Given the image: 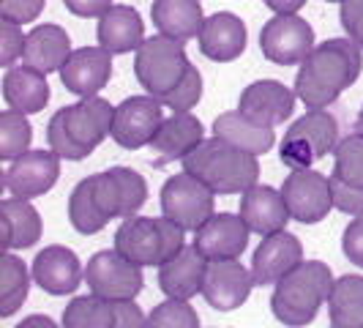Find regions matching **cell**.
Returning <instances> with one entry per match:
<instances>
[{
	"label": "cell",
	"instance_id": "obj_46",
	"mask_svg": "<svg viewBox=\"0 0 363 328\" xmlns=\"http://www.w3.org/2000/svg\"><path fill=\"white\" fill-rule=\"evenodd\" d=\"M147 315L140 310L134 298H121L115 301V328H145Z\"/></svg>",
	"mask_w": 363,
	"mask_h": 328
},
{
	"label": "cell",
	"instance_id": "obj_3",
	"mask_svg": "<svg viewBox=\"0 0 363 328\" xmlns=\"http://www.w3.org/2000/svg\"><path fill=\"white\" fill-rule=\"evenodd\" d=\"M333 271L323 260H303L284 279L273 285L271 312L279 323L290 328H303L314 323L317 312L328 304L333 290Z\"/></svg>",
	"mask_w": 363,
	"mask_h": 328
},
{
	"label": "cell",
	"instance_id": "obj_19",
	"mask_svg": "<svg viewBox=\"0 0 363 328\" xmlns=\"http://www.w3.org/2000/svg\"><path fill=\"white\" fill-rule=\"evenodd\" d=\"M202 140H205V129L191 112H172L162 121V126L147 146L153 151V167L183 162L191 151L202 146Z\"/></svg>",
	"mask_w": 363,
	"mask_h": 328
},
{
	"label": "cell",
	"instance_id": "obj_24",
	"mask_svg": "<svg viewBox=\"0 0 363 328\" xmlns=\"http://www.w3.org/2000/svg\"><path fill=\"white\" fill-rule=\"evenodd\" d=\"M41 230H44V222L30 200H19V197L0 200V249L3 252L36 246Z\"/></svg>",
	"mask_w": 363,
	"mask_h": 328
},
{
	"label": "cell",
	"instance_id": "obj_9",
	"mask_svg": "<svg viewBox=\"0 0 363 328\" xmlns=\"http://www.w3.org/2000/svg\"><path fill=\"white\" fill-rule=\"evenodd\" d=\"M281 195L290 208V217L301 224H317L333 211L330 175H323L311 167L292 170L281 183Z\"/></svg>",
	"mask_w": 363,
	"mask_h": 328
},
{
	"label": "cell",
	"instance_id": "obj_39",
	"mask_svg": "<svg viewBox=\"0 0 363 328\" xmlns=\"http://www.w3.org/2000/svg\"><path fill=\"white\" fill-rule=\"evenodd\" d=\"M93 197L109 222L121 219V189H118V181L109 175V170L93 175Z\"/></svg>",
	"mask_w": 363,
	"mask_h": 328
},
{
	"label": "cell",
	"instance_id": "obj_42",
	"mask_svg": "<svg viewBox=\"0 0 363 328\" xmlns=\"http://www.w3.org/2000/svg\"><path fill=\"white\" fill-rule=\"evenodd\" d=\"M47 0H0V19L28 25L44 11Z\"/></svg>",
	"mask_w": 363,
	"mask_h": 328
},
{
	"label": "cell",
	"instance_id": "obj_36",
	"mask_svg": "<svg viewBox=\"0 0 363 328\" xmlns=\"http://www.w3.org/2000/svg\"><path fill=\"white\" fill-rule=\"evenodd\" d=\"M145 328H200V315L186 298H167L147 315Z\"/></svg>",
	"mask_w": 363,
	"mask_h": 328
},
{
	"label": "cell",
	"instance_id": "obj_17",
	"mask_svg": "<svg viewBox=\"0 0 363 328\" xmlns=\"http://www.w3.org/2000/svg\"><path fill=\"white\" fill-rule=\"evenodd\" d=\"M298 93L290 91L284 82L276 80H257L252 85H246L238 99V109L255 121L259 126H279L284 124L295 109Z\"/></svg>",
	"mask_w": 363,
	"mask_h": 328
},
{
	"label": "cell",
	"instance_id": "obj_25",
	"mask_svg": "<svg viewBox=\"0 0 363 328\" xmlns=\"http://www.w3.org/2000/svg\"><path fill=\"white\" fill-rule=\"evenodd\" d=\"M99 47H104L112 55L137 53L140 44L145 41V25L137 9L131 6H112L107 14L99 17Z\"/></svg>",
	"mask_w": 363,
	"mask_h": 328
},
{
	"label": "cell",
	"instance_id": "obj_2",
	"mask_svg": "<svg viewBox=\"0 0 363 328\" xmlns=\"http://www.w3.org/2000/svg\"><path fill=\"white\" fill-rule=\"evenodd\" d=\"M181 164L186 173L200 178L211 192H216L218 197L243 195L255 183H259L257 156L240 151L221 137L202 140V146L197 151H191Z\"/></svg>",
	"mask_w": 363,
	"mask_h": 328
},
{
	"label": "cell",
	"instance_id": "obj_20",
	"mask_svg": "<svg viewBox=\"0 0 363 328\" xmlns=\"http://www.w3.org/2000/svg\"><path fill=\"white\" fill-rule=\"evenodd\" d=\"M238 214L249 224V230L257 233L259 238L279 233V230H287V222L292 219L281 189L268 186V183H255L249 192H243Z\"/></svg>",
	"mask_w": 363,
	"mask_h": 328
},
{
	"label": "cell",
	"instance_id": "obj_31",
	"mask_svg": "<svg viewBox=\"0 0 363 328\" xmlns=\"http://www.w3.org/2000/svg\"><path fill=\"white\" fill-rule=\"evenodd\" d=\"M33 271L14 252L0 255V317H11L28 301Z\"/></svg>",
	"mask_w": 363,
	"mask_h": 328
},
{
	"label": "cell",
	"instance_id": "obj_4",
	"mask_svg": "<svg viewBox=\"0 0 363 328\" xmlns=\"http://www.w3.org/2000/svg\"><path fill=\"white\" fill-rule=\"evenodd\" d=\"M183 44L186 41L164 36V33H156L140 44V50L134 53V74L145 93L162 99L169 91H175V85L186 77L191 66Z\"/></svg>",
	"mask_w": 363,
	"mask_h": 328
},
{
	"label": "cell",
	"instance_id": "obj_15",
	"mask_svg": "<svg viewBox=\"0 0 363 328\" xmlns=\"http://www.w3.org/2000/svg\"><path fill=\"white\" fill-rule=\"evenodd\" d=\"M303 263V244L292 236L290 230H279L259 241L252 257V273L257 288H271L279 279H284L292 268Z\"/></svg>",
	"mask_w": 363,
	"mask_h": 328
},
{
	"label": "cell",
	"instance_id": "obj_45",
	"mask_svg": "<svg viewBox=\"0 0 363 328\" xmlns=\"http://www.w3.org/2000/svg\"><path fill=\"white\" fill-rule=\"evenodd\" d=\"M339 19H342V28H345L347 36L363 47V0L339 3Z\"/></svg>",
	"mask_w": 363,
	"mask_h": 328
},
{
	"label": "cell",
	"instance_id": "obj_22",
	"mask_svg": "<svg viewBox=\"0 0 363 328\" xmlns=\"http://www.w3.org/2000/svg\"><path fill=\"white\" fill-rule=\"evenodd\" d=\"M205 273H208V257L191 244L159 266V288L167 298H186L189 301L194 295H202Z\"/></svg>",
	"mask_w": 363,
	"mask_h": 328
},
{
	"label": "cell",
	"instance_id": "obj_7",
	"mask_svg": "<svg viewBox=\"0 0 363 328\" xmlns=\"http://www.w3.org/2000/svg\"><path fill=\"white\" fill-rule=\"evenodd\" d=\"M314 47V31L298 14H276L262 25L259 50L276 66H301Z\"/></svg>",
	"mask_w": 363,
	"mask_h": 328
},
{
	"label": "cell",
	"instance_id": "obj_51",
	"mask_svg": "<svg viewBox=\"0 0 363 328\" xmlns=\"http://www.w3.org/2000/svg\"><path fill=\"white\" fill-rule=\"evenodd\" d=\"M328 3H345V0H328Z\"/></svg>",
	"mask_w": 363,
	"mask_h": 328
},
{
	"label": "cell",
	"instance_id": "obj_48",
	"mask_svg": "<svg viewBox=\"0 0 363 328\" xmlns=\"http://www.w3.org/2000/svg\"><path fill=\"white\" fill-rule=\"evenodd\" d=\"M262 3L276 14H298L306 6V0H262Z\"/></svg>",
	"mask_w": 363,
	"mask_h": 328
},
{
	"label": "cell",
	"instance_id": "obj_43",
	"mask_svg": "<svg viewBox=\"0 0 363 328\" xmlns=\"http://www.w3.org/2000/svg\"><path fill=\"white\" fill-rule=\"evenodd\" d=\"M159 222V233H162V249H164V260L175 257L178 252L186 249V227H181L178 222H172L169 217H156ZM162 260V263H164Z\"/></svg>",
	"mask_w": 363,
	"mask_h": 328
},
{
	"label": "cell",
	"instance_id": "obj_11",
	"mask_svg": "<svg viewBox=\"0 0 363 328\" xmlns=\"http://www.w3.org/2000/svg\"><path fill=\"white\" fill-rule=\"evenodd\" d=\"M60 178V156L55 151H28L3 170V189L19 200L44 197Z\"/></svg>",
	"mask_w": 363,
	"mask_h": 328
},
{
	"label": "cell",
	"instance_id": "obj_37",
	"mask_svg": "<svg viewBox=\"0 0 363 328\" xmlns=\"http://www.w3.org/2000/svg\"><path fill=\"white\" fill-rule=\"evenodd\" d=\"M109 175L118 181V189H121V219L137 217V211L147 200L145 178L131 167H109Z\"/></svg>",
	"mask_w": 363,
	"mask_h": 328
},
{
	"label": "cell",
	"instance_id": "obj_52",
	"mask_svg": "<svg viewBox=\"0 0 363 328\" xmlns=\"http://www.w3.org/2000/svg\"><path fill=\"white\" fill-rule=\"evenodd\" d=\"M330 328H342V326H330Z\"/></svg>",
	"mask_w": 363,
	"mask_h": 328
},
{
	"label": "cell",
	"instance_id": "obj_26",
	"mask_svg": "<svg viewBox=\"0 0 363 328\" xmlns=\"http://www.w3.org/2000/svg\"><path fill=\"white\" fill-rule=\"evenodd\" d=\"M72 53L74 50L69 33L60 25L47 22V25H38L28 33L22 63L30 69H38L41 74H52L63 69V63L69 60Z\"/></svg>",
	"mask_w": 363,
	"mask_h": 328
},
{
	"label": "cell",
	"instance_id": "obj_30",
	"mask_svg": "<svg viewBox=\"0 0 363 328\" xmlns=\"http://www.w3.org/2000/svg\"><path fill=\"white\" fill-rule=\"evenodd\" d=\"M328 317L330 326L363 328V276L347 273L333 282L328 298Z\"/></svg>",
	"mask_w": 363,
	"mask_h": 328
},
{
	"label": "cell",
	"instance_id": "obj_49",
	"mask_svg": "<svg viewBox=\"0 0 363 328\" xmlns=\"http://www.w3.org/2000/svg\"><path fill=\"white\" fill-rule=\"evenodd\" d=\"M14 328H63V326H57L52 317H47V315H30V317H25Z\"/></svg>",
	"mask_w": 363,
	"mask_h": 328
},
{
	"label": "cell",
	"instance_id": "obj_13",
	"mask_svg": "<svg viewBox=\"0 0 363 328\" xmlns=\"http://www.w3.org/2000/svg\"><path fill=\"white\" fill-rule=\"evenodd\" d=\"M255 288V273L249 271L240 260H216V263H208L202 298L213 310L233 312L249 301Z\"/></svg>",
	"mask_w": 363,
	"mask_h": 328
},
{
	"label": "cell",
	"instance_id": "obj_16",
	"mask_svg": "<svg viewBox=\"0 0 363 328\" xmlns=\"http://www.w3.org/2000/svg\"><path fill=\"white\" fill-rule=\"evenodd\" d=\"M57 74L63 88L74 96H99L112 77V53H107L104 47H79L69 55V60Z\"/></svg>",
	"mask_w": 363,
	"mask_h": 328
},
{
	"label": "cell",
	"instance_id": "obj_14",
	"mask_svg": "<svg viewBox=\"0 0 363 328\" xmlns=\"http://www.w3.org/2000/svg\"><path fill=\"white\" fill-rule=\"evenodd\" d=\"M249 236H252V230H249V224L243 222L240 214L221 211V214H213L194 233V246L208 257V263L240 260V255L249 246Z\"/></svg>",
	"mask_w": 363,
	"mask_h": 328
},
{
	"label": "cell",
	"instance_id": "obj_32",
	"mask_svg": "<svg viewBox=\"0 0 363 328\" xmlns=\"http://www.w3.org/2000/svg\"><path fill=\"white\" fill-rule=\"evenodd\" d=\"M63 328H115V301L104 295H77L63 310Z\"/></svg>",
	"mask_w": 363,
	"mask_h": 328
},
{
	"label": "cell",
	"instance_id": "obj_35",
	"mask_svg": "<svg viewBox=\"0 0 363 328\" xmlns=\"http://www.w3.org/2000/svg\"><path fill=\"white\" fill-rule=\"evenodd\" d=\"M339 181L363 189V134H347L333 151V173Z\"/></svg>",
	"mask_w": 363,
	"mask_h": 328
},
{
	"label": "cell",
	"instance_id": "obj_10",
	"mask_svg": "<svg viewBox=\"0 0 363 328\" xmlns=\"http://www.w3.org/2000/svg\"><path fill=\"white\" fill-rule=\"evenodd\" d=\"M164 121V104L156 96H128L115 107L109 137L126 151H140L150 146L153 134Z\"/></svg>",
	"mask_w": 363,
	"mask_h": 328
},
{
	"label": "cell",
	"instance_id": "obj_41",
	"mask_svg": "<svg viewBox=\"0 0 363 328\" xmlns=\"http://www.w3.org/2000/svg\"><path fill=\"white\" fill-rule=\"evenodd\" d=\"M330 192H333V208L342 211L345 217H363V189L361 186H350L339 181L336 175H330Z\"/></svg>",
	"mask_w": 363,
	"mask_h": 328
},
{
	"label": "cell",
	"instance_id": "obj_47",
	"mask_svg": "<svg viewBox=\"0 0 363 328\" xmlns=\"http://www.w3.org/2000/svg\"><path fill=\"white\" fill-rule=\"evenodd\" d=\"M63 3H66V9L72 11L74 17L82 19H99L115 6V0H63Z\"/></svg>",
	"mask_w": 363,
	"mask_h": 328
},
{
	"label": "cell",
	"instance_id": "obj_5",
	"mask_svg": "<svg viewBox=\"0 0 363 328\" xmlns=\"http://www.w3.org/2000/svg\"><path fill=\"white\" fill-rule=\"evenodd\" d=\"M339 146V124L328 109H306L298 121H292L284 131L281 162L301 170L311 162L325 159Z\"/></svg>",
	"mask_w": 363,
	"mask_h": 328
},
{
	"label": "cell",
	"instance_id": "obj_50",
	"mask_svg": "<svg viewBox=\"0 0 363 328\" xmlns=\"http://www.w3.org/2000/svg\"><path fill=\"white\" fill-rule=\"evenodd\" d=\"M355 134H363V107L358 112V118H355Z\"/></svg>",
	"mask_w": 363,
	"mask_h": 328
},
{
	"label": "cell",
	"instance_id": "obj_6",
	"mask_svg": "<svg viewBox=\"0 0 363 328\" xmlns=\"http://www.w3.org/2000/svg\"><path fill=\"white\" fill-rule=\"evenodd\" d=\"M162 214L181 227L197 233L216 214V192H211L191 173H175L162 186Z\"/></svg>",
	"mask_w": 363,
	"mask_h": 328
},
{
	"label": "cell",
	"instance_id": "obj_38",
	"mask_svg": "<svg viewBox=\"0 0 363 328\" xmlns=\"http://www.w3.org/2000/svg\"><path fill=\"white\" fill-rule=\"evenodd\" d=\"M200 99H202V74H200V69L191 63L186 77L175 85V91H169L167 96H162L159 102H162L167 109H172V112H191V109L200 104Z\"/></svg>",
	"mask_w": 363,
	"mask_h": 328
},
{
	"label": "cell",
	"instance_id": "obj_44",
	"mask_svg": "<svg viewBox=\"0 0 363 328\" xmlns=\"http://www.w3.org/2000/svg\"><path fill=\"white\" fill-rule=\"evenodd\" d=\"M342 252H345V257L352 266L363 268V217H355L345 227V233H342Z\"/></svg>",
	"mask_w": 363,
	"mask_h": 328
},
{
	"label": "cell",
	"instance_id": "obj_12",
	"mask_svg": "<svg viewBox=\"0 0 363 328\" xmlns=\"http://www.w3.org/2000/svg\"><path fill=\"white\" fill-rule=\"evenodd\" d=\"M55 115L60 118V124L69 131V137L77 143V148L85 156H91L112 131L115 107L101 96H88V99H79L69 107H60Z\"/></svg>",
	"mask_w": 363,
	"mask_h": 328
},
{
	"label": "cell",
	"instance_id": "obj_34",
	"mask_svg": "<svg viewBox=\"0 0 363 328\" xmlns=\"http://www.w3.org/2000/svg\"><path fill=\"white\" fill-rule=\"evenodd\" d=\"M30 140H33V129L25 112H17V109L0 112V159L3 162L9 164L19 159L22 153H28Z\"/></svg>",
	"mask_w": 363,
	"mask_h": 328
},
{
	"label": "cell",
	"instance_id": "obj_1",
	"mask_svg": "<svg viewBox=\"0 0 363 328\" xmlns=\"http://www.w3.org/2000/svg\"><path fill=\"white\" fill-rule=\"evenodd\" d=\"M363 72V47L352 38H328L317 44L301 63L295 93L306 109L330 107L342 93L358 82Z\"/></svg>",
	"mask_w": 363,
	"mask_h": 328
},
{
	"label": "cell",
	"instance_id": "obj_21",
	"mask_svg": "<svg viewBox=\"0 0 363 328\" xmlns=\"http://www.w3.org/2000/svg\"><path fill=\"white\" fill-rule=\"evenodd\" d=\"M200 53L213 60V63H230L246 53V22L230 14V11H216L211 17H205V25L200 31Z\"/></svg>",
	"mask_w": 363,
	"mask_h": 328
},
{
	"label": "cell",
	"instance_id": "obj_27",
	"mask_svg": "<svg viewBox=\"0 0 363 328\" xmlns=\"http://www.w3.org/2000/svg\"><path fill=\"white\" fill-rule=\"evenodd\" d=\"M3 99L9 109H17L25 115H36L50 104V82L47 74L30 66H11L3 77Z\"/></svg>",
	"mask_w": 363,
	"mask_h": 328
},
{
	"label": "cell",
	"instance_id": "obj_33",
	"mask_svg": "<svg viewBox=\"0 0 363 328\" xmlns=\"http://www.w3.org/2000/svg\"><path fill=\"white\" fill-rule=\"evenodd\" d=\"M69 222L79 236H96L109 224V219L101 214V208L96 205V197H93V175L82 178L74 186L72 197H69Z\"/></svg>",
	"mask_w": 363,
	"mask_h": 328
},
{
	"label": "cell",
	"instance_id": "obj_23",
	"mask_svg": "<svg viewBox=\"0 0 363 328\" xmlns=\"http://www.w3.org/2000/svg\"><path fill=\"white\" fill-rule=\"evenodd\" d=\"M115 249L143 268H147V266L159 268L164 260L159 222L153 217L123 219V224L115 230Z\"/></svg>",
	"mask_w": 363,
	"mask_h": 328
},
{
	"label": "cell",
	"instance_id": "obj_18",
	"mask_svg": "<svg viewBox=\"0 0 363 328\" xmlns=\"http://www.w3.org/2000/svg\"><path fill=\"white\" fill-rule=\"evenodd\" d=\"M30 271H33V282L47 295H72L85 282V268L79 257L69 246H60V244L44 246L33 257Z\"/></svg>",
	"mask_w": 363,
	"mask_h": 328
},
{
	"label": "cell",
	"instance_id": "obj_28",
	"mask_svg": "<svg viewBox=\"0 0 363 328\" xmlns=\"http://www.w3.org/2000/svg\"><path fill=\"white\" fill-rule=\"evenodd\" d=\"M150 19L159 33L178 38V41L200 38V31L205 25L200 0H153Z\"/></svg>",
	"mask_w": 363,
	"mask_h": 328
},
{
	"label": "cell",
	"instance_id": "obj_29",
	"mask_svg": "<svg viewBox=\"0 0 363 328\" xmlns=\"http://www.w3.org/2000/svg\"><path fill=\"white\" fill-rule=\"evenodd\" d=\"M213 137H221L252 156H262L276 146V131L271 126H259L249 121L238 107L221 112L213 121Z\"/></svg>",
	"mask_w": 363,
	"mask_h": 328
},
{
	"label": "cell",
	"instance_id": "obj_40",
	"mask_svg": "<svg viewBox=\"0 0 363 328\" xmlns=\"http://www.w3.org/2000/svg\"><path fill=\"white\" fill-rule=\"evenodd\" d=\"M25 41H28V33H22V25L0 19V66L11 69L14 60L25 55Z\"/></svg>",
	"mask_w": 363,
	"mask_h": 328
},
{
	"label": "cell",
	"instance_id": "obj_8",
	"mask_svg": "<svg viewBox=\"0 0 363 328\" xmlns=\"http://www.w3.org/2000/svg\"><path fill=\"white\" fill-rule=\"evenodd\" d=\"M85 285L96 295H104L109 301L121 298H137L143 290V266L131 263L115 246L101 249L88 260L85 266Z\"/></svg>",
	"mask_w": 363,
	"mask_h": 328
}]
</instances>
